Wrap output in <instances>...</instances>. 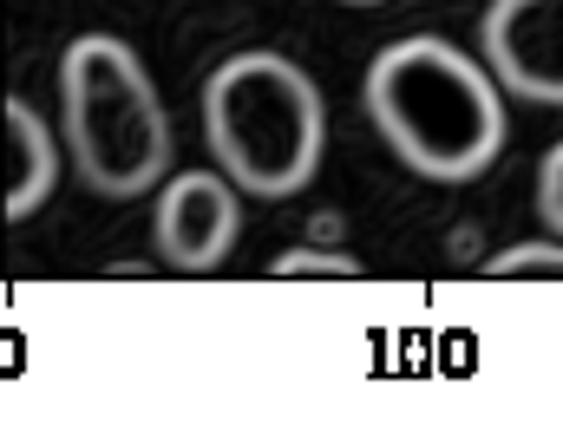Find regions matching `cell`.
<instances>
[{
    "label": "cell",
    "instance_id": "obj_1",
    "mask_svg": "<svg viewBox=\"0 0 563 432\" xmlns=\"http://www.w3.org/2000/svg\"><path fill=\"white\" fill-rule=\"evenodd\" d=\"M367 119L387 151L426 184H472L505 151V92L498 79L452 40L407 33L374 53L367 66Z\"/></svg>",
    "mask_w": 563,
    "mask_h": 432
},
{
    "label": "cell",
    "instance_id": "obj_2",
    "mask_svg": "<svg viewBox=\"0 0 563 432\" xmlns=\"http://www.w3.org/2000/svg\"><path fill=\"white\" fill-rule=\"evenodd\" d=\"M203 144L243 197H295L328 151V99L288 53H230L203 79Z\"/></svg>",
    "mask_w": 563,
    "mask_h": 432
},
{
    "label": "cell",
    "instance_id": "obj_3",
    "mask_svg": "<svg viewBox=\"0 0 563 432\" xmlns=\"http://www.w3.org/2000/svg\"><path fill=\"white\" fill-rule=\"evenodd\" d=\"M59 132L99 197H144L170 170V112L119 33H79L59 53Z\"/></svg>",
    "mask_w": 563,
    "mask_h": 432
},
{
    "label": "cell",
    "instance_id": "obj_4",
    "mask_svg": "<svg viewBox=\"0 0 563 432\" xmlns=\"http://www.w3.org/2000/svg\"><path fill=\"white\" fill-rule=\"evenodd\" d=\"M243 236V197L223 170H177L164 177L157 190V210H151V250L184 269V276H210L230 263Z\"/></svg>",
    "mask_w": 563,
    "mask_h": 432
},
{
    "label": "cell",
    "instance_id": "obj_5",
    "mask_svg": "<svg viewBox=\"0 0 563 432\" xmlns=\"http://www.w3.org/2000/svg\"><path fill=\"white\" fill-rule=\"evenodd\" d=\"M485 73L498 79V92L563 112V0H492Z\"/></svg>",
    "mask_w": 563,
    "mask_h": 432
},
{
    "label": "cell",
    "instance_id": "obj_6",
    "mask_svg": "<svg viewBox=\"0 0 563 432\" xmlns=\"http://www.w3.org/2000/svg\"><path fill=\"white\" fill-rule=\"evenodd\" d=\"M0 190H7V217L13 223H26L33 210H46V197L59 190L53 125L26 99H7V112H0Z\"/></svg>",
    "mask_w": 563,
    "mask_h": 432
},
{
    "label": "cell",
    "instance_id": "obj_7",
    "mask_svg": "<svg viewBox=\"0 0 563 432\" xmlns=\"http://www.w3.org/2000/svg\"><path fill=\"white\" fill-rule=\"evenodd\" d=\"M492 283H563V236L558 243H511L485 263Z\"/></svg>",
    "mask_w": 563,
    "mask_h": 432
},
{
    "label": "cell",
    "instance_id": "obj_8",
    "mask_svg": "<svg viewBox=\"0 0 563 432\" xmlns=\"http://www.w3.org/2000/svg\"><path fill=\"white\" fill-rule=\"evenodd\" d=\"M269 276L276 283H301V276H314V283H361V256L301 243V250H282L276 263H269Z\"/></svg>",
    "mask_w": 563,
    "mask_h": 432
},
{
    "label": "cell",
    "instance_id": "obj_9",
    "mask_svg": "<svg viewBox=\"0 0 563 432\" xmlns=\"http://www.w3.org/2000/svg\"><path fill=\"white\" fill-rule=\"evenodd\" d=\"M538 210H544V223L563 236V139L544 151V164H538Z\"/></svg>",
    "mask_w": 563,
    "mask_h": 432
},
{
    "label": "cell",
    "instance_id": "obj_10",
    "mask_svg": "<svg viewBox=\"0 0 563 432\" xmlns=\"http://www.w3.org/2000/svg\"><path fill=\"white\" fill-rule=\"evenodd\" d=\"M347 7H374V0H347Z\"/></svg>",
    "mask_w": 563,
    "mask_h": 432
}]
</instances>
